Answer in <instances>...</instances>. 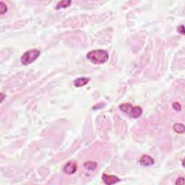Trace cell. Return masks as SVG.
I'll list each match as a JSON object with an SVG mask.
<instances>
[{"instance_id":"cell-11","label":"cell","mask_w":185,"mask_h":185,"mask_svg":"<svg viewBox=\"0 0 185 185\" xmlns=\"http://www.w3.org/2000/svg\"><path fill=\"white\" fill-rule=\"evenodd\" d=\"M0 11H1L2 15L5 14V13L7 11V5H5V4L3 2H0Z\"/></svg>"},{"instance_id":"cell-4","label":"cell","mask_w":185,"mask_h":185,"mask_svg":"<svg viewBox=\"0 0 185 185\" xmlns=\"http://www.w3.org/2000/svg\"><path fill=\"white\" fill-rule=\"evenodd\" d=\"M77 163L74 161H69L65 164L63 171L67 175H72L76 172Z\"/></svg>"},{"instance_id":"cell-13","label":"cell","mask_w":185,"mask_h":185,"mask_svg":"<svg viewBox=\"0 0 185 185\" xmlns=\"http://www.w3.org/2000/svg\"><path fill=\"white\" fill-rule=\"evenodd\" d=\"M177 31L179 33H182V35L184 34V25H180L179 27L177 28Z\"/></svg>"},{"instance_id":"cell-14","label":"cell","mask_w":185,"mask_h":185,"mask_svg":"<svg viewBox=\"0 0 185 185\" xmlns=\"http://www.w3.org/2000/svg\"><path fill=\"white\" fill-rule=\"evenodd\" d=\"M1 102H2L3 101V100H4V98H5V97H6V96H5V95L3 94V93H1Z\"/></svg>"},{"instance_id":"cell-3","label":"cell","mask_w":185,"mask_h":185,"mask_svg":"<svg viewBox=\"0 0 185 185\" xmlns=\"http://www.w3.org/2000/svg\"><path fill=\"white\" fill-rule=\"evenodd\" d=\"M40 51L36 49V48L28 50V51H25V53L21 56L20 61H21V63L23 65H28L36 60L39 56H40Z\"/></svg>"},{"instance_id":"cell-12","label":"cell","mask_w":185,"mask_h":185,"mask_svg":"<svg viewBox=\"0 0 185 185\" xmlns=\"http://www.w3.org/2000/svg\"><path fill=\"white\" fill-rule=\"evenodd\" d=\"M172 107H173V109L176 110V111H181V109H182L180 104H179V102H174V103H173V104H172Z\"/></svg>"},{"instance_id":"cell-2","label":"cell","mask_w":185,"mask_h":185,"mask_svg":"<svg viewBox=\"0 0 185 185\" xmlns=\"http://www.w3.org/2000/svg\"><path fill=\"white\" fill-rule=\"evenodd\" d=\"M119 108L121 111H123L131 118L133 119L139 118L143 114V109L140 106H133L130 103H125V104H121V105H119Z\"/></svg>"},{"instance_id":"cell-10","label":"cell","mask_w":185,"mask_h":185,"mask_svg":"<svg viewBox=\"0 0 185 185\" xmlns=\"http://www.w3.org/2000/svg\"><path fill=\"white\" fill-rule=\"evenodd\" d=\"M173 130H174L175 132H177V133H184L185 131L184 125L181 124V123H177V124L173 125Z\"/></svg>"},{"instance_id":"cell-8","label":"cell","mask_w":185,"mask_h":185,"mask_svg":"<svg viewBox=\"0 0 185 185\" xmlns=\"http://www.w3.org/2000/svg\"><path fill=\"white\" fill-rule=\"evenodd\" d=\"M71 3H72V1H70V0H62V1L59 2L57 4V6H56V10H60V9L62 8H67L69 6H70Z\"/></svg>"},{"instance_id":"cell-5","label":"cell","mask_w":185,"mask_h":185,"mask_svg":"<svg viewBox=\"0 0 185 185\" xmlns=\"http://www.w3.org/2000/svg\"><path fill=\"white\" fill-rule=\"evenodd\" d=\"M102 179L104 184H106V185L114 184L116 183L120 182V179L119 177L114 175H107L106 173H104L102 175Z\"/></svg>"},{"instance_id":"cell-6","label":"cell","mask_w":185,"mask_h":185,"mask_svg":"<svg viewBox=\"0 0 185 185\" xmlns=\"http://www.w3.org/2000/svg\"><path fill=\"white\" fill-rule=\"evenodd\" d=\"M140 164H141L142 166H152L154 164V160L152 157L150 156H147V155H143L140 157L139 160Z\"/></svg>"},{"instance_id":"cell-1","label":"cell","mask_w":185,"mask_h":185,"mask_svg":"<svg viewBox=\"0 0 185 185\" xmlns=\"http://www.w3.org/2000/svg\"><path fill=\"white\" fill-rule=\"evenodd\" d=\"M86 57L94 64H102L109 60V54L106 50L95 49L89 51L87 54Z\"/></svg>"},{"instance_id":"cell-7","label":"cell","mask_w":185,"mask_h":185,"mask_svg":"<svg viewBox=\"0 0 185 185\" xmlns=\"http://www.w3.org/2000/svg\"><path fill=\"white\" fill-rule=\"evenodd\" d=\"M89 81V78H79L74 81V85L77 88H81L85 86Z\"/></svg>"},{"instance_id":"cell-9","label":"cell","mask_w":185,"mask_h":185,"mask_svg":"<svg viewBox=\"0 0 185 185\" xmlns=\"http://www.w3.org/2000/svg\"><path fill=\"white\" fill-rule=\"evenodd\" d=\"M83 166L88 171H94L97 168V163L93 161H88L84 163Z\"/></svg>"}]
</instances>
